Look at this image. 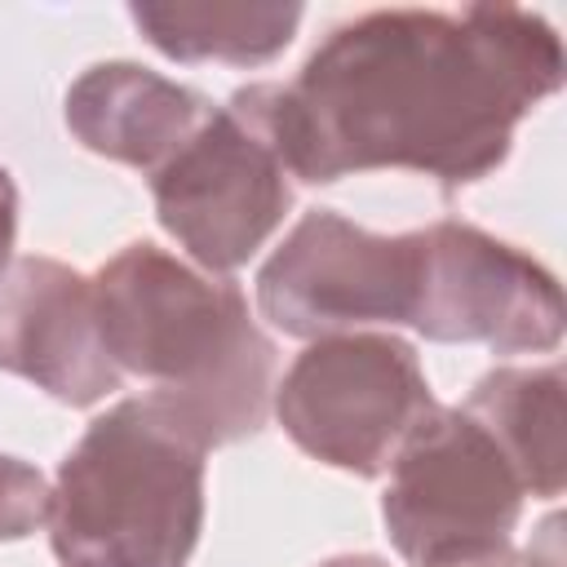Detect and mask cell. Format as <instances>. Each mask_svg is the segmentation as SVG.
<instances>
[{"instance_id":"cell-8","label":"cell","mask_w":567,"mask_h":567,"mask_svg":"<svg viewBox=\"0 0 567 567\" xmlns=\"http://www.w3.org/2000/svg\"><path fill=\"white\" fill-rule=\"evenodd\" d=\"M416 252L408 235H377L332 208L306 213L257 270V310L301 341L412 319Z\"/></svg>"},{"instance_id":"cell-12","label":"cell","mask_w":567,"mask_h":567,"mask_svg":"<svg viewBox=\"0 0 567 567\" xmlns=\"http://www.w3.org/2000/svg\"><path fill=\"white\" fill-rule=\"evenodd\" d=\"M128 18L173 62L261 66L292 44L301 4H128Z\"/></svg>"},{"instance_id":"cell-10","label":"cell","mask_w":567,"mask_h":567,"mask_svg":"<svg viewBox=\"0 0 567 567\" xmlns=\"http://www.w3.org/2000/svg\"><path fill=\"white\" fill-rule=\"evenodd\" d=\"M213 102L151 66L97 62L66 89V128L102 159L142 168L146 177L208 120Z\"/></svg>"},{"instance_id":"cell-14","label":"cell","mask_w":567,"mask_h":567,"mask_svg":"<svg viewBox=\"0 0 567 567\" xmlns=\"http://www.w3.org/2000/svg\"><path fill=\"white\" fill-rule=\"evenodd\" d=\"M13 239H18V186L9 177V168L0 164V279L13 266Z\"/></svg>"},{"instance_id":"cell-16","label":"cell","mask_w":567,"mask_h":567,"mask_svg":"<svg viewBox=\"0 0 567 567\" xmlns=\"http://www.w3.org/2000/svg\"><path fill=\"white\" fill-rule=\"evenodd\" d=\"M319 567H390V563L377 554H337V558H323Z\"/></svg>"},{"instance_id":"cell-9","label":"cell","mask_w":567,"mask_h":567,"mask_svg":"<svg viewBox=\"0 0 567 567\" xmlns=\"http://www.w3.org/2000/svg\"><path fill=\"white\" fill-rule=\"evenodd\" d=\"M0 372L27 377L66 408L124 385L97 328L93 279L58 257H18L0 279Z\"/></svg>"},{"instance_id":"cell-15","label":"cell","mask_w":567,"mask_h":567,"mask_svg":"<svg viewBox=\"0 0 567 567\" xmlns=\"http://www.w3.org/2000/svg\"><path fill=\"white\" fill-rule=\"evenodd\" d=\"M434 567H536V558L514 554L505 545V549H492V554H478V558H452V563H434Z\"/></svg>"},{"instance_id":"cell-2","label":"cell","mask_w":567,"mask_h":567,"mask_svg":"<svg viewBox=\"0 0 567 567\" xmlns=\"http://www.w3.org/2000/svg\"><path fill=\"white\" fill-rule=\"evenodd\" d=\"M93 306L111 363L142 377L151 385L142 399L204 452L252 439L266 425L275 341L230 279L133 239L93 275Z\"/></svg>"},{"instance_id":"cell-4","label":"cell","mask_w":567,"mask_h":567,"mask_svg":"<svg viewBox=\"0 0 567 567\" xmlns=\"http://www.w3.org/2000/svg\"><path fill=\"white\" fill-rule=\"evenodd\" d=\"M159 226L208 270H239L288 217L292 177L266 128L261 89H235L151 173Z\"/></svg>"},{"instance_id":"cell-5","label":"cell","mask_w":567,"mask_h":567,"mask_svg":"<svg viewBox=\"0 0 567 567\" xmlns=\"http://www.w3.org/2000/svg\"><path fill=\"white\" fill-rule=\"evenodd\" d=\"M284 434L315 461L377 478L408 430L434 408L425 368L403 337L332 332L310 341L270 394Z\"/></svg>"},{"instance_id":"cell-11","label":"cell","mask_w":567,"mask_h":567,"mask_svg":"<svg viewBox=\"0 0 567 567\" xmlns=\"http://www.w3.org/2000/svg\"><path fill=\"white\" fill-rule=\"evenodd\" d=\"M505 452L527 496L554 501L567 478L563 461V368H492L461 403Z\"/></svg>"},{"instance_id":"cell-1","label":"cell","mask_w":567,"mask_h":567,"mask_svg":"<svg viewBox=\"0 0 567 567\" xmlns=\"http://www.w3.org/2000/svg\"><path fill=\"white\" fill-rule=\"evenodd\" d=\"M563 66L549 18L518 4L372 9L332 27L297 80L257 89L288 177L408 168L456 190L509 159Z\"/></svg>"},{"instance_id":"cell-3","label":"cell","mask_w":567,"mask_h":567,"mask_svg":"<svg viewBox=\"0 0 567 567\" xmlns=\"http://www.w3.org/2000/svg\"><path fill=\"white\" fill-rule=\"evenodd\" d=\"M204 447L151 399L89 421L49 487L62 567H186L204 532Z\"/></svg>"},{"instance_id":"cell-6","label":"cell","mask_w":567,"mask_h":567,"mask_svg":"<svg viewBox=\"0 0 567 567\" xmlns=\"http://www.w3.org/2000/svg\"><path fill=\"white\" fill-rule=\"evenodd\" d=\"M523 483L496 439L465 408H430L390 456L381 518L412 567L478 558L509 545Z\"/></svg>"},{"instance_id":"cell-7","label":"cell","mask_w":567,"mask_h":567,"mask_svg":"<svg viewBox=\"0 0 567 567\" xmlns=\"http://www.w3.org/2000/svg\"><path fill=\"white\" fill-rule=\"evenodd\" d=\"M412 252L408 328L425 341H474L496 354L558 350L563 292L536 257L452 217L412 230Z\"/></svg>"},{"instance_id":"cell-13","label":"cell","mask_w":567,"mask_h":567,"mask_svg":"<svg viewBox=\"0 0 567 567\" xmlns=\"http://www.w3.org/2000/svg\"><path fill=\"white\" fill-rule=\"evenodd\" d=\"M49 518V483L35 465L0 452V540H22Z\"/></svg>"}]
</instances>
